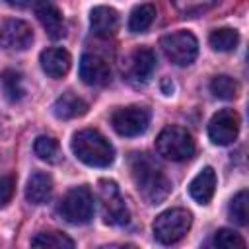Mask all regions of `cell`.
Listing matches in <instances>:
<instances>
[{
	"label": "cell",
	"mask_w": 249,
	"mask_h": 249,
	"mask_svg": "<svg viewBox=\"0 0 249 249\" xmlns=\"http://www.w3.org/2000/svg\"><path fill=\"white\" fill-rule=\"evenodd\" d=\"M210 91L218 99H235L239 93V84L231 76H216L210 82Z\"/></svg>",
	"instance_id": "24"
},
{
	"label": "cell",
	"mask_w": 249,
	"mask_h": 249,
	"mask_svg": "<svg viewBox=\"0 0 249 249\" xmlns=\"http://www.w3.org/2000/svg\"><path fill=\"white\" fill-rule=\"evenodd\" d=\"M130 177L138 195L148 204H160L171 193V181L160 167V163L148 154H132L128 160Z\"/></svg>",
	"instance_id": "1"
},
{
	"label": "cell",
	"mask_w": 249,
	"mask_h": 249,
	"mask_svg": "<svg viewBox=\"0 0 249 249\" xmlns=\"http://www.w3.org/2000/svg\"><path fill=\"white\" fill-rule=\"evenodd\" d=\"M78 72H80L82 82L88 86L101 88V86H107L111 82V68H109L107 60L97 56V54H91V53L82 54Z\"/></svg>",
	"instance_id": "12"
},
{
	"label": "cell",
	"mask_w": 249,
	"mask_h": 249,
	"mask_svg": "<svg viewBox=\"0 0 249 249\" xmlns=\"http://www.w3.org/2000/svg\"><path fill=\"white\" fill-rule=\"evenodd\" d=\"M16 191V177L14 175H2L0 177V208L8 206Z\"/></svg>",
	"instance_id": "27"
},
{
	"label": "cell",
	"mask_w": 249,
	"mask_h": 249,
	"mask_svg": "<svg viewBox=\"0 0 249 249\" xmlns=\"http://www.w3.org/2000/svg\"><path fill=\"white\" fill-rule=\"evenodd\" d=\"M99 249H138V247L132 243H109V245H103Z\"/></svg>",
	"instance_id": "28"
},
{
	"label": "cell",
	"mask_w": 249,
	"mask_h": 249,
	"mask_svg": "<svg viewBox=\"0 0 249 249\" xmlns=\"http://www.w3.org/2000/svg\"><path fill=\"white\" fill-rule=\"evenodd\" d=\"M161 89H163L165 95H171L173 89H175V86H173V82H171L169 78H163V80H161Z\"/></svg>",
	"instance_id": "29"
},
{
	"label": "cell",
	"mask_w": 249,
	"mask_h": 249,
	"mask_svg": "<svg viewBox=\"0 0 249 249\" xmlns=\"http://www.w3.org/2000/svg\"><path fill=\"white\" fill-rule=\"evenodd\" d=\"M33 152L47 163H56L60 160V146L53 136H37L33 142Z\"/></svg>",
	"instance_id": "22"
},
{
	"label": "cell",
	"mask_w": 249,
	"mask_h": 249,
	"mask_svg": "<svg viewBox=\"0 0 249 249\" xmlns=\"http://www.w3.org/2000/svg\"><path fill=\"white\" fill-rule=\"evenodd\" d=\"M214 247L216 249H247L245 245V239L233 231V230H218L216 235H214Z\"/></svg>",
	"instance_id": "26"
},
{
	"label": "cell",
	"mask_w": 249,
	"mask_h": 249,
	"mask_svg": "<svg viewBox=\"0 0 249 249\" xmlns=\"http://www.w3.org/2000/svg\"><path fill=\"white\" fill-rule=\"evenodd\" d=\"M2 88H4V93L10 101H19L25 93L23 78L16 70H4L2 72Z\"/></svg>",
	"instance_id": "23"
},
{
	"label": "cell",
	"mask_w": 249,
	"mask_h": 249,
	"mask_svg": "<svg viewBox=\"0 0 249 249\" xmlns=\"http://www.w3.org/2000/svg\"><path fill=\"white\" fill-rule=\"evenodd\" d=\"M156 19V6L154 4H140L130 12L128 18V31L130 33H144Z\"/></svg>",
	"instance_id": "20"
},
{
	"label": "cell",
	"mask_w": 249,
	"mask_h": 249,
	"mask_svg": "<svg viewBox=\"0 0 249 249\" xmlns=\"http://www.w3.org/2000/svg\"><path fill=\"white\" fill-rule=\"evenodd\" d=\"M33 43V29L23 19H6L0 25V45L8 51H25Z\"/></svg>",
	"instance_id": "11"
},
{
	"label": "cell",
	"mask_w": 249,
	"mask_h": 249,
	"mask_svg": "<svg viewBox=\"0 0 249 249\" xmlns=\"http://www.w3.org/2000/svg\"><path fill=\"white\" fill-rule=\"evenodd\" d=\"M160 47L165 56L177 66H189L198 54V41L191 31H175L160 39Z\"/></svg>",
	"instance_id": "7"
},
{
	"label": "cell",
	"mask_w": 249,
	"mask_h": 249,
	"mask_svg": "<svg viewBox=\"0 0 249 249\" xmlns=\"http://www.w3.org/2000/svg\"><path fill=\"white\" fill-rule=\"evenodd\" d=\"M41 68L51 76V78H62L68 74L70 70V64H72V58H70V53L60 49V47H51V49H45L41 53Z\"/></svg>",
	"instance_id": "16"
},
{
	"label": "cell",
	"mask_w": 249,
	"mask_h": 249,
	"mask_svg": "<svg viewBox=\"0 0 249 249\" xmlns=\"http://www.w3.org/2000/svg\"><path fill=\"white\" fill-rule=\"evenodd\" d=\"M35 8V16L37 19L41 21V25L45 27L47 35L54 41L62 39L66 35V23H64V18H62V12L51 4V2H39L33 6Z\"/></svg>",
	"instance_id": "13"
},
{
	"label": "cell",
	"mask_w": 249,
	"mask_h": 249,
	"mask_svg": "<svg viewBox=\"0 0 249 249\" xmlns=\"http://www.w3.org/2000/svg\"><path fill=\"white\" fill-rule=\"evenodd\" d=\"M88 113V103L78 97L72 91L62 93L54 103H53V115L60 121H68V119H76Z\"/></svg>",
	"instance_id": "17"
},
{
	"label": "cell",
	"mask_w": 249,
	"mask_h": 249,
	"mask_svg": "<svg viewBox=\"0 0 249 249\" xmlns=\"http://www.w3.org/2000/svg\"><path fill=\"white\" fill-rule=\"evenodd\" d=\"M239 115L233 109H220L218 113L212 115L208 123V136L214 144L218 146H228L231 144L237 134H239Z\"/></svg>",
	"instance_id": "10"
},
{
	"label": "cell",
	"mask_w": 249,
	"mask_h": 249,
	"mask_svg": "<svg viewBox=\"0 0 249 249\" xmlns=\"http://www.w3.org/2000/svg\"><path fill=\"white\" fill-rule=\"evenodd\" d=\"M31 249H76V245L62 231H41L31 239Z\"/></svg>",
	"instance_id": "19"
},
{
	"label": "cell",
	"mask_w": 249,
	"mask_h": 249,
	"mask_svg": "<svg viewBox=\"0 0 249 249\" xmlns=\"http://www.w3.org/2000/svg\"><path fill=\"white\" fill-rule=\"evenodd\" d=\"M154 70H156L154 51L148 47H138L126 56L124 66H123V76L132 86H144L152 78Z\"/></svg>",
	"instance_id": "9"
},
{
	"label": "cell",
	"mask_w": 249,
	"mask_h": 249,
	"mask_svg": "<svg viewBox=\"0 0 249 249\" xmlns=\"http://www.w3.org/2000/svg\"><path fill=\"white\" fill-rule=\"evenodd\" d=\"M111 124L121 136H140L150 124V111L140 105L121 107L111 115Z\"/></svg>",
	"instance_id": "8"
},
{
	"label": "cell",
	"mask_w": 249,
	"mask_h": 249,
	"mask_svg": "<svg viewBox=\"0 0 249 249\" xmlns=\"http://www.w3.org/2000/svg\"><path fill=\"white\" fill-rule=\"evenodd\" d=\"M53 193V177L45 171H35L27 179L25 185V198L31 204H43L49 200Z\"/></svg>",
	"instance_id": "18"
},
{
	"label": "cell",
	"mask_w": 249,
	"mask_h": 249,
	"mask_svg": "<svg viewBox=\"0 0 249 249\" xmlns=\"http://www.w3.org/2000/svg\"><path fill=\"white\" fill-rule=\"evenodd\" d=\"M97 185L103 222L109 226H126L130 222V210L124 202V196L121 195L119 185L109 179H101Z\"/></svg>",
	"instance_id": "5"
},
{
	"label": "cell",
	"mask_w": 249,
	"mask_h": 249,
	"mask_svg": "<svg viewBox=\"0 0 249 249\" xmlns=\"http://www.w3.org/2000/svg\"><path fill=\"white\" fill-rule=\"evenodd\" d=\"M208 43L214 51H220V53H228V51H233L239 43V33L231 27H220V29H214L208 37Z\"/></svg>",
	"instance_id": "21"
},
{
	"label": "cell",
	"mask_w": 249,
	"mask_h": 249,
	"mask_svg": "<svg viewBox=\"0 0 249 249\" xmlns=\"http://www.w3.org/2000/svg\"><path fill=\"white\" fill-rule=\"evenodd\" d=\"M216 191V171L212 167H202L189 183V195L198 204H208Z\"/></svg>",
	"instance_id": "15"
},
{
	"label": "cell",
	"mask_w": 249,
	"mask_h": 249,
	"mask_svg": "<svg viewBox=\"0 0 249 249\" xmlns=\"http://www.w3.org/2000/svg\"><path fill=\"white\" fill-rule=\"evenodd\" d=\"M58 214L76 226L88 224L93 218V195L88 187H72L58 204Z\"/></svg>",
	"instance_id": "6"
},
{
	"label": "cell",
	"mask_w": 249,
	"mask_h": 249,
	"mask_svg": "<svg viewBox=\"0 0 249 249\" xmlns=\"http://www.w3.org/2000/svg\"><path fill=\"white\" fill-rule=\"evenodd\" d=\"M72 152L74 156L89 167H107L115 160L113 144L95 128L78 130L72 136Z\"/></svg>",
	"instance_id": "2"
},
{
	"label": "cell",
	"mask_w": 249,
	"mask_h": 249,
	"mask_svg": "<svg viewBox=\"0 0 249 249\" xmlns=\"http://www.w3.org/2000/svg\"><path fill=\"white\" fill-rule=\"evenodd\" d=\"M89 27L97 37H113L119 29V14L109 6H95L89 12Z\"/></svg>",
	"instance_id": "14"
},
{
	"label": "cell",
	"mask_w": 249,
	"mask_h": 249,
	"mask_svg": "<svg viewBox=\"0 0 249 249\" xmlns=\"http://www.w3.org/2000/svg\"><path fill=\"white\" fill-rule=\"evenodd\" d=\"M156 150L169 161H185L195 156V140L191 132L179 124L165 126L156 138Z\"/></svg>",
	"instance_id": "3"
},
{
	"label": "cell",
	"mask_w": 249,
	"mask_h": 249,
	"mask_svg": "<svg viewBox=\"0 0 249 249\" xmlns=\"http://www.w3.org/2000/svg\"><path fill=\"white\" fill-rule=\"evenodd\" d=\"M247 202H249V193L247 189H241L230 202L228 214L230 220H233L237 226H245L247 224Z\"/></svg>",
	"instance_id": "25"
},
{
	"label": "cell",
	"mask_w": 249,
	"mask_h": 249,
	"mask_svg": "<svg viewBox=\"0 0 249 249\" xmlns=\"http://www.w3.org/2000/svg\"><path fill=\"white\" fill-rule=\"evenodd\" d=\"M191 224H193V214L189 210L169 208L156 216L152 224L154 237L161 245H173L187 235V231L191 230Z\"/></svg>",
	"instance_id": "4"
}]
</instances>
